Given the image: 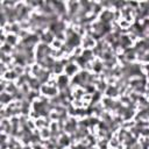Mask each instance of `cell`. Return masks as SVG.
<instances>
[{
  "label": "cell",
  "instance_id": "cell-1",
  "mask_svg": "<svg viewBox=\"0 0 149 149\" xmlns=\"http://www.w3.org/2000/svg\"><path fill=\"white\" fill-rule=\"evenodd\" d=\"M77 70H78V68H77V65H76L74 63H69V64L65 66L64 72H65V74H66L68 77H70V76H73L74 73L77 74Z\"/></svg>",
  "mask_w": 149,
  "mask_h": 149
},
{
  "label": "cell",
  "instance_id": "cell-2",
  "mask_svg": "<svg viewBox=\"0 0 149 149\" xmlns=\"http://www.w3.org/2000/svg\"><path fill=\"white\" fill-rule=\"evenodd\" d=\"M105 93L107 94V97L108 98H113V97H116L118 94H120L119 93V90H118V87L115 86V85H108V87H107V90L105 91Z\"/></svg>",
  "mask_w": 149,
  "mask_h": 149
},
{
  "label": "cell",
  "instance_id": "cell-4",
  "mask_svg": "<svg viewBox=\"0 0 149 149\" xmlns=\"http://www.w3.org/2000/svg\"><path fill=\"white\" fill-rule=\"evenodd\" d=\"M17 38H19V36L17 35H15V34H7V41H6V43H8V44H10L12 47H16L17 44H19V42H17Z\"/></svg>",
  "mask_w": 149,
  "mask_h": 149
},
{
  "label": "cell",
  "instance_id": "cell-6",
  "mask_svg": "<svg viewBox=\"0 0 149 149\" xmlns=\"http://www.w3.org/2000/svg\"><path fill=\"white\" fill-rule=\"evenodd\" d=\"M107 87H108V84L106 83V81H104V80H99L98 83H97V88H98V91L99 92H105L106 90H107Z\"/></svg>",
  "mask_w": 149,
  "mask_h": 149
},
{
  "label": "cell",
  "instance_id": "cell-5",
  "mask_svg": "<svg viewBox=\"0 0 149 149\" xmlns=\"http://www.w3.org/2000/svg\"><path fill=\"white\" fill-rule=\"evenodd\" d=\"M0 100H1V102H2V106H5L6 104H8L9 101H12V100H14L13 99V95L10 94V93H8V92H1V95H0Z\"/></svg>",
  "mask_w": 149,
  "mask_h": 149
},
{
  "label": "cell",
  "instance_id": "cell-7",
  "mask_svg": "<svg viewBox=\"0 0 149 149\" xmlns=\"http://www.w3.org/2000/svg\"><path fill=\"white\" fill-rule=\"evenodd\" d=\"M111 149H114V148H111Z\"/></svg>",
  "mask_w": 149,
  "mask_h": 149
},
{
  "label": "cell",
  "instance_id": "cell-3",
  "mask_svg": "<svg viewBox=\"0 0 149 149\" xmlns=\"http://www.w3.org/2000/svg\"><path fill=\"white\" fill-rule=\"evenodd\" d=\"M40 40L42 41V43L49 44V43H51V42H54V41H55V36H54L50 31H48V33H44V34L40 37Z\"/></svg>",
  "mask_w": 149,
  "mask_h": 149
}]
</instances>
